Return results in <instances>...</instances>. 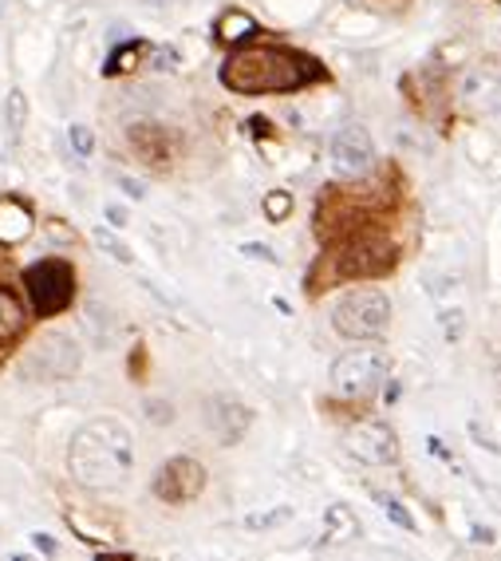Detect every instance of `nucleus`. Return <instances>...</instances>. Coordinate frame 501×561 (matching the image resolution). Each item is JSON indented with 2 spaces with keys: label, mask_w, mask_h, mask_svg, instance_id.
<instances>
[{
  "label": "nucleus",
  "mask_w": 501,
  "mask_h": 561,
  "mask_svg": "<svg viewBox=\"0 0 501 561\" xmlns=\"http://www.w3.org/2000/svg\"><path fill=\"white\" fill-rule=\"evenodd\" d=\"M392 371V356L383 348H356L331 364V388L340 396H368L375 391Z\"/></svg>",
  "instance_id": "nucleus-5"
},
{
  "label": "nucleus",
  "mask_w": 501,
  "mask_h": 561,
  "mask_svg": "<svg viewBox=\"0 0 501 561\" xmlns=\"http://www.w3.org/2000/svg\"><path fill=\"white\" fill-rule=\"evenodd\" d=\"M265 214H269L272 221L289 218V214H292V194H284V191H272L269 198H265Z\"/></svg>",
  "instance_id": "nucleus-16"
},
{
  "label": "nucleus",
  "mask_w": 501,
  "mask_h": 561,
  "mask_svg": "<svg viewBox=\"0 0 501 561\" xmlns=\"http://www.w3.org/2000/svg\"><path fill=\"white\" fill-rule=\"evenodd\" d=\"M119 186H123V191H131V198H142V182H135V179H127V174H119Z\"/></svg>",
  "instance_id": "nucleus-22"
},
{
  "label": "nucleus",
  "mask_w": 501,
  "mask_h": 561,
  "mask_svg": "<svg viewBox=\"0 0 501 561\" xmlns=\"http://www.w3.org/2000/svg\"><path fill=\"white\" fill-rule=\"evenodd\" d=\"M95 245H100L103 253H110L115 261H123V265H131V261H135V257H131V250H127V245H123V241L115 238L110 230H103V226L95 230Z\"/></svg>",
  "instance_id": "nucleus-14"
},
{
  "label": "nucleus",
  "mask_w": 501,
  "mask_h": 561,
  "mask_svg": "<svg viewBox=\"0 0 501 561\" xmlns=\"http://www.w3.org/2000/svg\"><path fill=\"white\" fill-rule=\"evenodd\" d=\"M201 491H206V471H201V462L186 459V455L171 459L154 474V494H159L162 502H174V506L194 502Z\"/></svg>",
  "instance_id": "nucleus-8"
},
{
  "label": "nucleus",
  "mask_w": 501,
  "mask_h": 561,
  "mask_svg": "<svg viewBox=\"0 0 501 561\" xmlns=\"http://www.w3.org/2000/svg\"><path fill=\"white\" fill-rule=\"evenodd\" d=\"M343 447H348V455L368 462V467H387V462L399 459V439H395L392 427L380 420L356 423V427L343 435Z\"/></svg>",
  "instance_id": "nucleus-7"
},
{
  "label": "nucleus",
  "mask_w": 501,
  "mask_h": 561,
  "mask_svg": "<svg viewBox=\"0 0 501 561\" xmlns=\"http://www.w3.org/2000/svg\"><path fill=\"white\" fill-rule=\"evenodd\" d=\"M32 233V214L24 202L16 198H0V241L4 245H16Z\"/></svg>",
  "instance_id": "nucleus-12"
},
{
  "label": "nucleus",
  "mask_w": 501,
  "mask_h": 561,
  "mask_svg": "<svg viewBox=\"0 0 501 561\" xmlns=\"http://www.w3.org/2000/svg\"><path fill=\"white\" fill-rule=\"evenodd\" d=\"M249 423H253L249 408H241L237 400L210 403V427H213V435H218V443H225V447H233L241 435L249 432Z\"/></svg>",
  "instance_id": "nucleus-11"
},
{
  "label": "nucleus",
  "mask_w": 501,
  "mask_h": 561,
  "mask_svg": "<svg viewBox=\"0 0 501 561\" xmlns=\"http://www.w3.org/2000/svg\"><path fill=\"white\" fill-rule=\"evenodd\" d=\"M392 324V301L383 289H351L331 309V329L348 341H380Z\"/></svg>",
  "instance_id": "nucleus-3"
},
{
  "label": "nucleus",
  "mask_w": 501,
  "mask_h": 561,
  "mask_svg": "<svg viewBox=\"0 0 501 561\" xmlns=\"http://www.w3.org/2000/svg\"><path fill=\"white\" fill-rule=\"evenodd\" d=\"M383 506H387V514H392L395 522H399L403 530H415V518L407 511H403V502H395V499H383Z\"/></svg>",
  "instance_id": "nucleus-19"
},
{
  "label": "nucleus",
  "mask_w": 501,
  "mask_h": 561,
  "mask_svg": "<svg viewBox=\"0 0 501 561\" xmlns=\"http://www.w3.org/2000/svg\"><path fill=\"white\" fill-rule=\"evenodd\" d=\"M24 285H28L32 309L40 312V317H51V312L68 309L75 277H71L68 261H36L24 273Z\"/></svg>",
  "instance_id": "nucleus-6"
},
{
  "label": "nucleus",
  "mask_w": 501,
  "mask_h": 561,
  "mask_svg": "<svg viewBox=\"0 0 501 561\" xmlns=\"http://www.w3.org/2000/svg\"><path fill=\"white\" fill-rule=\"evenodd\" d=\"M71 147H75V154H83V159H88V154L95 151V135H91L83 123H75V127H71Z\"/></svg>",
  "instance_id": "nucleus-18"
},
{
  "label": "nucleus",
  "mask_w": 501,
  "mask_h": 561,
  "mask_svg": "<svg viewBox=\"0 0 501 561\" xmlns=\"http://www.w3.org/2000/svg\"><path fill=\"white\" fill-rule=\"evenodd\" d=\"M80 360H83V352L68 332H44L40 341L24 352L21 376L24 380H36V383H56V380L75 376V371H80Z\"/></svg>",
  "instance_id": "nucleus-4"
},
{
  "label": "nucleus",
  "mask_w": 501,
  "mask_h": 561,
  "mask_svg": "<svg viewBox=\"0 0 501 561\" xmlns=\"http://www.w3.org/2000/svg\"><path fill=\"white\" fill-rule=\"evenodd\" d=\"M71 479L88 491H119L135 471V439L115 420L83 423L68 447Z\"/></svg>",
  "instance_id": "nucleus-1"
},
{
  "label": "nucleus",
  "mask_w": 501,
  "mask_h": 561,
  "mask_svg": "<svg viewBox=\"0 0 501 561\" xmlns=\"http://www.w3.org/2000/svg\"><path fill=\"white\" fill-rule=\"evenodd\" d=\"M340 270L343 273H356V277H368V273L392 270V245H387L383 238H360L348 250V257H343Z\"/></svg>",
  "instance_id": "nucleus-10"
},
{
  "label": "nucleus",
  "mask_w": 501,
  "mask_h": 561,
  "mask_svg": "<svg viewBox=\"0 0 501 561\" xmlns=\"http://www.w3.org/2000/svg\"><path fill=\"white\" fill-rule=\"evenodd\" d=\"M331 162H336V171L348 174V179H360V174L371 171L375 142H371V135L360 123H348V127H340L331 135Z\"/></svg>",
  "instance_id": "nucleus-9"
},
{
  "label": "nucleus",
  "mask_w": 501,
  "mask_h": 561,
  "mask_svg": "<svg viewBox=\"0 0 501 561\" xmlns=\"http://www.w3.org/2000/svg\"><path fill=\"white\" fill-rule=\"evenodd\" d=\"M474 538H478L481 546H490V541H493V530H481V526H478V530H474Z\"/></svg>",
  "instance_id": "nucleus-24"
},
{
  "label": "nucleus",
  "mask_w": 501,
  "mask_h": 561,
  "mask_svg": "<svg viewBox=\"0 0 501 561\" xmlns=\"http://www.w3.org/2000/svg\"><path fill=\"white\" fill-rule=\"evenodd\" d=\"M241 253H245V257H257V261H277V253H272L269 245H241Z\"/></svg>",
  "instance_id": "nucleus-21"
},
{
  "label": "nucleus",
  "mask_w": 501,
  "mask_h": 561,
  "mask_svg": "<svg viewBox=\"0 0 501 561\" xmlns=\"http://www.w3.org/2000/svg\"><path fill=\"white\" fill-rule=\"evenodd\" d=\"M289 506H277V511H269V514H249L245 518V526L249 530H269V526H281V522H289Z\"/></svg>",
  "instance_id": "nucleus-15"
},
{
  "label": "nucleus",
  "mask_w": 501,
  "mask_h": 561,
  "mask_svg": "<svg viewBox=\"0 0 501 561\" xmlns=\"http://www.w3.org/2000/svg\"><path fill=\"white\" fill-rule=\"evenodd\" d=\"M308 80H312V64L289 48H241L221 68V83L241 91V95L296 91Z\"/></svg>",
  "instance_id": "nucleus-2"
},
{
  "label": "nucleus",
  "mask_w": 501,
  "mask_h": 561,
  "mask_svg": "<svg viewBox=\"0 0 501 561\" xmlns=\"http://www.w3.org/2000/svg\"><path fill=\"white\" fill-rule=\"evenodd\" d=\"M12 561H36L32 553H12Z\"/></svg>",
  "instance_id": "nucleus-25"
},
{
  "label": "nucleus",
  "mask_w": 501,
  "mask_h": 561,
  "mask_svg": "<svg viewBox=\"0 0 501 561\" xmlns=\"http://www.w3.org/2000/svg\"><path fill=\"white\" fill-rule=\"evenodd\" d=\"M100 561H127V558H100Z\"/></svg>",
  "instance_id": "nucleus-26"
},
{
  "label": "nucleus",
  "mask_w": 501,
  "mask_h": 561,
  "mask_svg": "<svg viewBox=\"0 0 501 561\" xmlns=\"http://www.w3.org/2000/svg\"><path fill=\"white\" fill-rule=\"evenodd\" d=\"M107 221L110 226H127V210L123 206H107Z\"/></svg>",
  "instance_id": "nucleus-23"
},
{
  "label": "nucleus",
  "mask_w": 501,
  "mask_h": 561,
  "mask_svg": "<svg viewBox=\"0 0 501 561\" xmlns=\"http://www.w3.org/2000/svg\"><path fill=\"white\" fill-rule=\"evenodd\" d=\"M24 119H28V100H24V91H12V95H9V127H12V135L24 127Z\"/></svg>",
  "instance_id": "nucleus-17"
},
{
  "label": "nucleus",
  "mask_w": 501,
  "mask_h": 561,
  "mask_svg": "<svg viewBox=\"0 0 501 561\" xmlns=\"http://www.w3.org/2000/svg\"><path fill=\"white\" fill-rule=\"evenodd\" d=\"M32 546L40 553H48V558H56V550H60V541L51 538V534H32Z\"/></svg>",
  "instance_id": "nucleus-20"
},
{
  "label": "nucleus",
  "mask_w": 501,
  "mask_h": 561,
  "mask_svg": "<svg viewBox=\"0 0 501 561\" xmlns=\"http://www.w3.org/2000/svg\"><path fill=\"white\" fill-rule=\"evenodd\" d=\"M24 332V305L12 289H0V348Z\"/></svg>",
  "instance_id": "nucleus-13"
}]
</instances>
